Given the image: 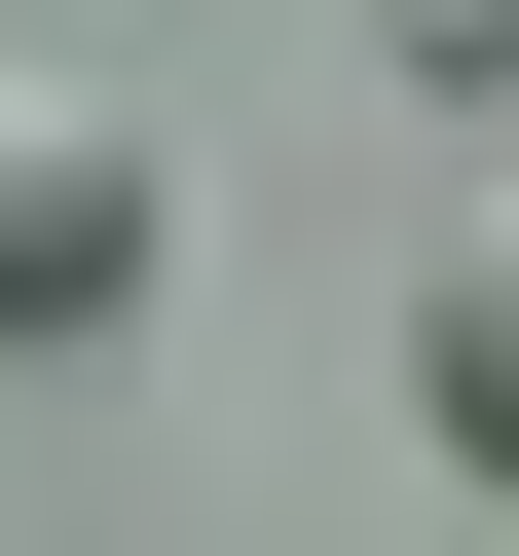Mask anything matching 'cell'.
Instances as JSON below:
<instances>
[{"label": "cell", "mask_w": 519, "mask_h": 556, "mask_svg": "<svg viewBox=\"0 0 519 556\" xmlns=\"http://www.w3.org/2000/svg\"><path fill=\"white\" fill-rule=\"evenodd\" d=\"M371 38H408V75H519V0H371Z\"/></svg>", "instance_id": "3"}, {"label": "cell", "mask_w": 519, "mask_h": 556, "mask_svg": "<svg viewBox=\"0 0 519 556\" xmlns=\"http://www.w3.org/2000/svg\"><path fill=\"white\" fill-rule=\"evenodd\" d=\"M112 298H149V112L0 75V334H112Z\"/></svg>", "instance_id": "1"}, {"label": "cell", "mask_w": 519, "mask_h": 556, "mask_svg": "<svg viewBox=\"0 0 519 556\" xmlns=\"http://www.w3.org/2000/svg\"><path fill=\"white\" fill-rule=\"evenodd\" d=\"M408 408L519 482V149H482V186H445V260H408Z\"/></svg>", "instance_id": "2"}]
</instances>
